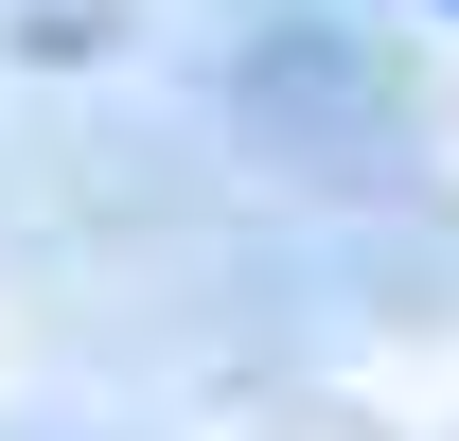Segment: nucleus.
Returning <instances> with one entry per match:
<instances>
[{
    "mask_svg": "<svg viewBox=\"0 0 459 441\" xmlns=\"http://www.w3.org/2000/svg\"><path fill=\"white\" fill-rule=\"evenodd\" d=\"M442 18H459V0H442Z\"/></svg>",
    "mask_w": 459,
    "mask_h": 441,
    "instance_id": "1",
    "label": "nucleus"
}]
</instances>
